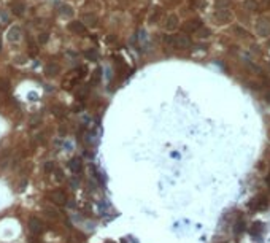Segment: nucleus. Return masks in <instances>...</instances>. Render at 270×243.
<instances>
[{
  "label": "nucleus",
  "mask_w": 270,
  "mask_h": 243,
  "mask_svg": "<svg viewBox=\"0 0 270 243\" xmlns=\"http://www.w3.org/2000/svg\"><path fill=\"white\" fill-rule=\"evenodd\" d=\"M267 207H268V200H267V197H265L264 194H260V195H257V197H254L253 202L249 203V208L251 210H264Z\"/></svg>",
  "instance_id": "obj_1"
},
{
  "label": "nucleus",
  "mask_w": 270,
  "mask_h": 243,
  "mask_svg": "<svg viewBox=\"0 0 270 243\" xmlns=\"http://www.w3.org/2000/svg\"><path fill=\"white\" fill-rule=\"evenodd\" d=\"M8 40L10 41H19L21 40V29L19 27H11L10 30H8Z\"/></svg>",
  "instance_id": "obj_2"
},
{
  "label": "nucleus",
  "mask_w": 270,
  "mask_h": 243,
  "mask_svg": "<svg viewBox=\"0 0 270 243\" xmlns=\"http://www.w3.org/2000/svg\"><path fill=\"white\" fill-rule=\"evenodd\" d=\"M68 167H70V170H72L73 173H78V172H81V167H83L81 159H80V157H73L72 161L68 162Z\"/></svg>",
  "instance_id": "obj_3"
},
{
  "label": "nucleus",
  "mask_w": 270,
  "mask_h": 243,
  "mask_svg": "<svg viewBox=\"0 0 270 243\" xmlns=\"http://www.w3.org/2000/svg\"><path fill=\"white\" fill-rule=\"evenodd\" d=\"M49 197L53 199V202H56V203H65V200H67V197H65V194L64 192H61V191H54V192H51V195Z\"/></svg>",
  "instance_id": "obj_4"
},
{
  "label": "nucleus",
  "mask_w": 270,
  "mask_h": 243,
  "mask_svg": "<svg viewBox=\"0 0 270 243\" xmlns=\"http://www.w3.org/2000/svg\"><path fill=\"white\" fill-rule=\"evenodd\" d=\"M30 229L33 230V232H41V222L38 221V219H32L30 221Z\"/></svg>",
  "instance_id": "obj_5"
},
{
  "label": "nucleus",
  "mask_w": 270,
  "mask_h": 243,
  "mask_svg": "<svg viewBox=\"0 0 270 243\" xmlns=\"http://www.w3.org/2000/svg\"><path fill=\"white\" fill-rule=\"evenodd\" d=\"M235 226H237V227L234 229V230H235V233H240L241 230L245 229V222H243V221H238V222L235 224Z\"/></svg>",
  "instance_id": "obj_6"
},
{
  "label": "nucleus",
  "mask_w": 270,
  "mask_h": 243,
  "mask_svg": "<svg viewBox=\"0 0 270 243\" xmlns=\"http://www.w3.org/2000/svg\"><path fill=\"white\" fill-rule=\"evenodd\" d=\"M251 233H253V235H260V224H254V227L251 229Z\"/></svg>",
  "instance_id": "obj_7"
},
{
  "label": "nucleus",
  "mask_w": 270,
  "mask_h": 243,
  "mask_svg": "<svg viewBox=\"0 0 270 243\" xmlns=\"http://www.w3.org/2000/svg\"><path fill=\"white\" fill-rule=\"evenodd\" d=\"M45 169H46V170H48V172H49V170H53V169H54V165H53V162H48V164H46V165H45Z\"/></svg>",
  "instance_id": "obj_8"
},
{
  "label": "nucleus",
  "mask_w": 270,
  "mask_h": 243,
  "mask_svg": "<svg viewBox=\"0 0 270 243\" xmlns=\"http://www.w3.org/2000/svg\"><path fill=\"white\" fill-rule=\"evenodd\" d=\"M46 40H48V35H46V33H43V35L40 37V41L43 43V41H46Z\"/></svg>",
  "instance_id": "obj_9"
},
{
  "label": "nucleus",
  "mask_w": 270,
  "mask_h": 243,
  "mask_svg": "<svg viewBox=\"0 0 270 243\" xmlns=\"http://www.w3.org/2000/svg\"><path fill=\"white\" fill-rule=\"evenodd\" d=\"M0 48H2V43H0Z\"/></svg>",
  "instance_id": "obj_10"
},
{
  "label": "nucleus",
  "mask_w": 270,
  "mask_h": 243,
  "mask_svg": "<svg viewBox=\"0 0 270 243\" xmlns=\"http://www.w3.org/2000/svg\"><path fill=\"white\" fill-rule=\"evenodd\" d=\"M0 25H2V22H0Z\"/></svg>",
  "instance_id": "obj_11"
}]
</instances>
